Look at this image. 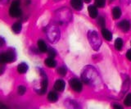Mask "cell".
Masks as SVG:
<instances>
[{
    "mask_svg": "<svg viewBox=\"0 0 131 109\" xmlns=\"http://www.w3.org/2000/svg\"><path fill=\"white\" fill-rule=\"evenodd\" d=\"M16 58V53L12 50H8L2 53L1 56H0V61H1V63L3 64L15 62Z\"/></svg>",
    "mask_w": 131,
    "mask_h": 109,
    "instance_id": "1",
    "label": "cell"
},
{
    "mask_svg": "<svg viewBox=\"0 0 131 109\" xmlns=\"http://www.w3.org/2000/svg\"><path fill=\"white\" fill-rule=\"evenodd\" d=\"M22 12L20 8V2L18 0H15L11 4L9 8V15L12 17H19L21 16Z\"/></svg>",
    "mask_w": 131,
    "mask_h": 109,
    "instance_id": "2",
    "label": "cell"
},
{
    "mask_svg": "<svg viewBox=\"0 0 131 109\" xmlns=\"http://www.w3.org/2000/svg\"><path fill=\"white\" fill-rule=\"evenodd\" d=\"M89 40L91 46L94 50H97L100 47V40L97 34L95 31H89Z\"/></svg>",
    "mask_w": 131,
    "mask_h": 109,
    "instance_id": "3",
    "label": "cell"
},
{
    "mask_svg": "<svg viewBox=\"0 0 131 109\" xmlns=\"http://www.w3.org/2000/svg\"><path fill=\"white\" fill-rule=\"evenodd\" d=\"M70 86L72 89L73 90H75V92L80 93L81 92L82 89H83V85H82V83L80 82V80H78L77 78H72L69 81Z\"/></svg>",
    "mask_w": 131,
    "mask_h": 109,
    "instance_id": "4",
    "label": "cell"
},
{
    "mask_svg": "<svg viewBox=\"0 0 131 109\" xmlns=\"http://www.w3.org/2000/svg\"><path fill=\"white\" fill-rule=\"evenodd\" d=\"M47 89H48V80H47L46 76H45L42 81V84H41V89L39 90H37V93H38L39 94L43 95L46 93Z\"/></svg>",
    "mask_w": 131,
    "mask_h": 109,
    "instance_id": "5",
    "label": "cell"
},
{
    "mask_svg": "<svg viewBox=\"0 0 131 109\" xmlns=\"http://www.w3.org/2000/svg\"><path fill=\"white\" fill-rule=\"evenodd\" d=\"M71 5L74 9L80 11L83 8V3L82 0H71Z\"/></svg>",
    "mask_w": 131,
    "mask_h": 109,
    "instance_id": "6",
    "label": "cell"
},
{
    "mask_svg": "<svg viewBox=\"0 0 131 109\" xmlns=\"http://www.w3.org/2000/svg\"><path fill=\"white\" fill-rule=\"evenodd\" d=\"M118 26L121 28V30H123L124 32L129 31V30L130 29V23L128 21H126V20H124V21H121L119 23Z\"/></svg>",
    "mask_w": 131,
    "mask_h": 109,
    "instance_id": "7",
    "label": "cell"
},
{
    "mask_svg": "<svg viewBox=\"0 0 131 109\" xmlns=\"http://www.w3.org/2000/svg\"><path fill=\"white\" fill-rule=\"evenodd\" d=\"M65 82L62 80H57L54 84V89L57 91H63L65 89Z\"/></svg>",
    "mask_w": 131,
    "mask_h": 109,
    "instance_id": "8",
    "label": "cell"
},
{
    "mask_svg": "<svg viewBox=\"0 0 131 109\" xmlns=\"http://www.w3.org/2000/svg\"><path fill=\"white\" fill-rule=\"evenodd\" d=\"M88 11H89V13L90 17L92 18H96L97 17V10L95 6L93 5H90L88 7Z\"/></svg>",
    "mask_w": 131,
    "mask_h": 109,
    "instance_id": "9",
    "label": "cell"
},
{
    "mask_svg": "<svg viewBox=\"0 0 131 109\" xmlns=\"http://www.w3.org/2000/svg\"><path fill=\"white\" fill-rule=\"evenodd\" d=\"M44 63L49 68H54L57 66V62L54 60V58H48L47 59H45Z\"/></svg>",
    "mask_w": 131,
    "mask_h": 109,
    "instance_id": "10",
    "label": "cell"
},
{
    "mask_svg": "<svg viewBox=\"0 0 131 109\" xmlns=\"http://www.w3.org/2000/svg\"><path fill=\"white\" fill-rule=\"evenodd\" d=\"M28 68H29V67H28L27 64L25 63V62H22V63H20L18 65L17 71H18L19 74H24L28 71Z\"/></svg>",
    "mask_w": 131,
    "mask_h": 109,
    "instance_id": "11",
    "label": "cell"
},
{
    "mask_svg": "<svg viewBox=\"0 0 131 109\" xmlns=\"http://www.w3.org/2000/svg\"><path fill=\"white\" fill-rule=\"evenodd\" d=\"M37 44H38V48H39V49L42 52H47L48 50V46H47V44L46 43H45L43 40L42 39H39L38 43H37Z\"/></svg>",
    "mask_w": 131,
    "mask_h": 109,
    "instance_id": "12",
    "label": "cell"
},
{
    "mask_svg": "<svg viewBox=\"0 0 131 109\" xmlns=\"http://www.w3.org/2000/svg\"><path fill=\"white\" fill-rule=\"evenodd\" d=\"M102 35L103 36V38L107 40V41H111L112 39V34L108 30L105 29V28L102 30Z\"/></svg>",
    "mask_w": 131,
    "mask_h": 109,
    "instance_id": "13",
    "label": "cell"
},
{
    "mask_svg": "<svg viewBox=\"0 0 131 109\" xmlns=\"http://www.w3.org/2000/svg\"><path fill=\"white\" fill-rule=\"evenodd\" d=\"M48 99L49 102L55 103L57 101V99H58V96H57V93L51 91V92H49V94L48 95Z\"/></svg>",
    "mask_w": 131,
    "mask_h": 109,
    "instance_id": "14",
    "label": "cell"
},
{
    "mask_svg": "<svg viewBox=\"0 0 131 109\" xmlns=\"http://www.w3.org/2000/svg\"><path fill=\"white\" fill-rule=\"evenodd\" d=\"M112 15H113V18L114 19H119L121 16V10L120 7H115L113 10H112Z\"/></svg>",
    "mask_w": 131,
    "mask_h": 109,
    "instance_id": "15",
    "label": "cell"
},
{
    "mask_svg": "<svg viewBox=\"0 0 131 109\" xmlns=\"http://www.w3.org/2000/svg\"><path fill=\"white\" fill-rule=\"evenodd\" d=\"M12 30H13L16 34L20 33V32L21 31V29H22L21 23H20V22H16V23L13 24V25H12Z\"/></svg>",
    "mask_w": 131,
    "mask_h": 109,
    "instance_id": "16",
    "label": "cell"
},
{
    "mask_svg": "<svg viewBox=\"0 0 131 109\" xmlns=\"http://www.w3.org/2000/svg\"><path fill=\"white\" fill-rule=\"evenodd\" d=\"M122 47H123V40L121 38L116 39V41H115V48H116V49L120 51L121 50Z\"/></svg>",
    "mask_w": 131,
    "mask_h": 109,
    "instance_id": "17",
    "label": "cell"
},
{
    "mask_svg": "<svg viewBox=\"0 0 131 109\" xmlns=\"http://www.w3.org/2000/svg\"><path fill=\"white\" fill-rule=\"evenodd\" d=\"M57 72H58V74L61 76H64L67 75V67L65 66H61L58 69H57Z\"/></svg>",
    "mask_w": 131,
    "mask_h": 109,
    "instance_id": "18",
    "label": "cell"
},
{
    "mask_svg": "<svg viewBox=\"0 0 131 109\" xmlns=\"http://www.w3.org/2000/svg\"><path fill=\"white\" fill-rule=\"evenodd\" d=\"M124 104L125 105L126 107H130L131 106V93L125 97V101H124Z\"/></svg>",
    "mask_w": 131,
    "mask_h": 109,
    "instance_id": "19",
    "label": "cell"
},
{
    "mask_svg": "<svg viewBox=\"0 0 131 109\" xmlns=\"http://www.w3.org/2000/svg\"><path fill=\"white\" fill-rule=\"evenodd\" d=\"M97 24L99 25L101 27H102V29L105 27L106 26V22H105V19L104 17H99L97 19Z\"/></svg>",
    "mask_w": 131,
    "mask_h": 109,
    "instance_id": "20",
    "label": "cell"
},
{
    "mask_svg": "<svg viewBox=\"0 0 131 109\" xmlns=\"http://www.w3.org/2000/svg\"><path fill=\"white\" fill-rule=\"evenodd\" d=\"M106 1L105 0H95V5L97 7H103L105 6Z\"/></svg>",
    "mask_w": 131,
    "mask_h": 109,
    "instance_id": "21",
    "label": "cell"
},
{
    "mask_svg": "<svg viewBox=\"0 0 131 109\" xmlns=\"http://www.w3.org/2000/svg\"><path fill=\"white\" fill-rule=\"evenodd\" d=\"M26 87L23 86V85H20V86L18 87V89H17L18 94H20V95H23V94H25V93H26Z\"/></svg>",
    "mask_w": 131,
    "mask_h": 109,
    "instance_id": "22",
    "label": "cell"
},
{
    "mask_svg": "<svg viewBox=\"0 0 131 109\" xmlns=\"http://www.w3.org/2000/svg\"><path fill=\"white\" fill-rule=\"evenodd\" d=\"M48 53L49 58H54L56 54H57L56 51L53 49V48H49V49L48 50Z\"/></svg>",
    "mask_w": 131,
    "mask_h": 109,
    "instance_id": "23",
    "label": "cell"
},
{
    "mask_svg": "<svg viewBox=\"0 0 131 109\" xmlns=\"http://www.w3.org/2000/svg\"><path fill=\"white\" fill-rule=\"evenodd\" d=\"M126 58H128L129 61H131V49L128 50V52H126Z\"/></svg>",
    "mask_w": 131,
    "mask_h": 109,
    "instance_id": "24",
    "label": "cell"
},
{
    "mask_svg": "<svg viewBox=\"0 0 131 109\" xmlns=\"http://www.w3.org/2000/svg\"><path fill=\"white\" fill-rule=\"evenodd\" d=\"M113 107H114V109H123L120 105H118V104H114Z\"/></svg>",
    "mask_w": 131,
    "mask_h": 109,
    "instance_id": "25",
    "label": "cell"
},
{
    "mask_svg": "<svg viewBox=\"0 0 131 109\" xmlns=\"http://www.w3.org/2000/svg\"><path fill=\"white\" fill-rule=\"evenodd\" d=\"M84 1L85 3H90V1H91V0H84Z\"/></svg>",
    "mask_w": 131,
    "mask_h": 109,
    "instance_id": "26",
    "label": "cell"
},
{
    "mask_svg": "<svg viewBox=\"0 0 131 109\" xmlns=\"http://www.w3.org/2000/svg\"><path fill=\"white\" fill-rule=\"evenodd\" d=\"M56 1H60V0H56Z\"/></svg>",
    "mask_w": 131,
    "mask_h": 109,
    "instance_id": "27",
    "label": "cell"
}]
</instances>
